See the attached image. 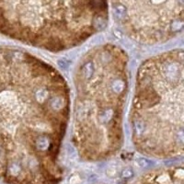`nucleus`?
<instances>
[{
    "label": "nucleus",
    "mask_w": 184,
    "mask_h": 184,
    "mask_svg": "<svg viewBox=\"0 0 184 184\" xmlns=\"http://www.w3.org/2000/svg\"><path fill=\"white\" fill-rule=\"evenodd\" d=\"M69 116V89L58 70L29 52L0 46V177L56 183Z\"/></svg>",
    "instance_id": "1"
},
{
    "label": "nucleus",
    "mask_w": 184,
    "mask_h": 184,
    "mask_svg": "<svg viewBox=\"0 0 184 184\" xmlns=\"http://www.w3.org/2000/svg\"><path fill=\"white\" fill-rule=\"evenodd\" d=\"M73 143L81 157L99 160L123 146L129 88L128 55L111 43L85 54L75 73Z\"/></svg>",
    "instance_id": "2"
},
{
    "label": "nucleus",
    "mask_w": 184,
    "mask_h": 184,
    "mask_svg": "<svg viewBox=\"0 0 184 184\" xmlns=\"http://www.w3.org/2000/svg\"><path fill=\"white\" fill-rule=\"evenodd\" d=\"M183 51L175 49L140 65L130 112L132 140L143 154L172 157L183 153Z\"/></svg>",
    "instance_id": "3"
},
{
    "label": "nucleus",
    "mask_w": 184,
    "mask_h": 184,
    "mask_svg": "<svg viewBox=\"0 0 184 184\" xmlns=\"http://www.w3.org/2000/svg\"><path fill=\"white\" fill-rule=\"evenodd\" d=\"M108 19L109 0H0V35L50 52L82 44Z\"/></svg>",
    "instance_id": "4"
},
{
    "label": "nucleus",
    "mask_w": 184,
    "mask_h": 184,
    "mask_svg": "<svg viewBox=\"0 0 184 184\" xmlns=\"http://www.w3.org/2000/svg\"><path fill=\"white\" fill-rule=\"evenodd\" d=\"M111 7L121 30L140 43H164L183 29V0H111Z\"/></svg>",
    "instance_id": "5"
}]
</instances>
